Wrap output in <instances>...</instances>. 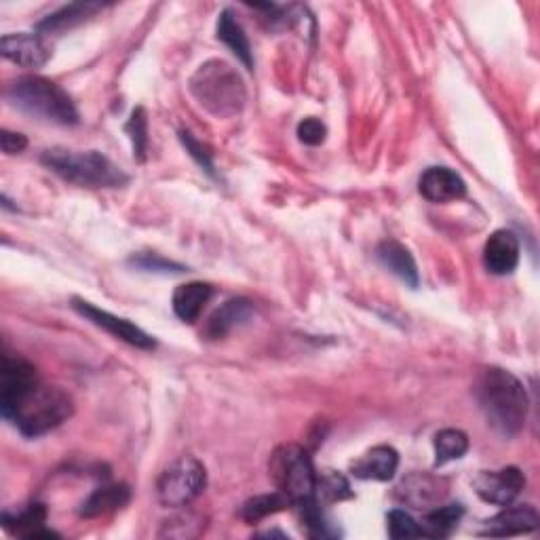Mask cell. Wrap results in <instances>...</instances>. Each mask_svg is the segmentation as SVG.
<instances>
[{"instance_id":"1","label":"cell","mask_w":540,"mask_h":540,"mask_svg":"<svg viewBox=\"0 0 540 540\" xmlns=\"http://www.w3.org/2000/svg\"><path fill=\"white\" fill-rule=\"evenodd\" d=\"M477 401L490 427L503 437H515L528 418V393L511 372L490 368L477 382Z\"/></svg>"},{"instance_id":"2","label":"cell","mask_w":540,"mask_h":540,"mask_svg":"<svg viewBox=\"0 0 540 540\" xmlns=\"http://www.w3.org/2000/svg\"><path fill=\"white\" fill-rule=\"evenodd\" d=\"M0 412L26 437H41L64 424L74 414L72 397L57 389L36 382L15 399L0 403Z\"/></svg>"},{"instance_id":"3","label":"cell","mask_w":540,"mask_h":540,"mask_svg":"<svg viewBox=\"0 0 540 540\" xmlns=\"http://www.w3.org/2000/svg\"><path fill=\"white\" fill-rule=\"evenodd\" d=\"M7 100L19 112L28 117L41 119L55 125H76L79 110H76L70 95L45 76H19L7 89Z\"/></svg>"},{"instance_id":"4","label":"cell","mask_w":540,"mask_h":540,"mask_svg":"<svg viewBox=\"0 0 540 540\" xmlns=\"http://www.w3.org/2000/svg\"><path fill=\"white\" fill-rule=\"evenodd\" d=\"M41 161L55 176L83 188H119L129 182L127 173L98 150L49 148Z\"/></svg>"},{"instance_id":"5","label":"cell","mask_w":540,"mask_h":540,"mask_svg":"<svg viewBox=\"0 0 540 540\" xmlns=\"http://www.w3.org/2000/svg\"><path fill=\"white\" fill-rule=\"evenodd\" d=\"M190 93L209 114H214L218 119L235 117L243 110L247 100V91L239 72L222 60H209L197 68L190 79Z\"/></svg>"},{"instance_id":"6","label":"cell","mask_w":540,"mask_h":540,"mask_svg":"<svg viewBox=\"0 0 540 540\" xmlns=\"http://www.w3.org/2000/svg\"><path fill=\"white\" fill-rule=\"evenodd\" d=\"M270 477L289 503L298 505L302 500L315 498L317 473L308 452L300 446H281L270 456Z\"/></svg>"},{"instance_id":"7","label":"cell","mask_w":540,"mask_h":540,"mask_svg":"<svg viewBox=\"0 0 540 540\" xmlns=\"http://www.w3.org/2000/svg\"><path fill=\"white\" fill-rule=\"evenodd\" d=\"M207 486V471L195 456H182L161 473L157 481V496L163 507H188L199 498Z\"/></svg>"},{"instance_id":"8","label":"cell","mask_w":540,"mask_h":540,"mask_svg":"<svg viewBox=\"0 0 540 540\" xmlns=\"http://www.w3.org/2000/svg\"><path fill=\"white\" fill-rule=\"evenodd\" d=\"M72 306H74V311L79 315H83L87 321L102 327V330H106L114 338H119V340L131 344V346H135V349L150 351V349H154V346H157V342L152 340V336H148L144 330H140L138 325H133L131 321L121 319L117 315H110L108 311H102V308L93 306L87 300L74 298Z\"/></svg>"},{"instance_id":"9","label":"cell","mask_w":540,"mask_h":540,"mask_svg":"<svg viewBox=\"0 0 540 540\" xmlns=\"http://www.w3.org/2000/svg\"><path fill=\"white\" fill-rule=\"evenodd\" d=\"M448 481L431 473H412L397 486V500L418 511L439 507L448 496Z\"/></svg>"},{"instance_id":"10","label":"cell","mask_w":540,"mask_h":540,"mask_svg":"<svg viewBox=\"0 0 540 540\" xmlns=\"http://www.w3.org/2000/svg\"><path fill=\"white\" fill-rule=\"evenodd\" d=\"M526 486V477L517 467H507L500 471H481L473 488L481 500L496 507H507L519 496Z\"/></svg>"},{"instance_id":"11","label":"cell","mask_w":540,"mask_h":540,"mask_svg":"<svg viewBox=\"0 0 540 540\" xmlns=\"http://www.w3.org/2000/svg\"><path fill=\"white\" fill-rule=\"evenodd\" d=\"M0 53H3L5 60L13 62L15 66L36 70L49 62L51 47L41 34L19 32V34H5L0 38Z\"/></svg>"},{"instance_id":"12","label":"cell","mask_w":540,"mask_h":540,"mask_svg":"<svg viewBox=\"0 0 540 540\" xmlns=\"http://www.w3.org/2000/svg\"><path fill=\"white\" fill-rule=\"evenodd\" d=\"M420 195L431 203H450L467 195V184L448 167H431L420 178Z\"/></svg>"},{"instance_id":"13","label":"cell","mask_w":540,"mask_h":540,"mask_svg":"<svg viewBox=\"0 0 540 540\" xmlns=\"http://www.w3.org/2000/svg\"><path fill=\"white\" fill-rule=\"evenodd\" d=\"M540 524L538 513L532 505H507L498 515L486 522L481 536H517L534 532Z\"/></svg>"},{"instance_id":"14","label":"cell","mask_w":540,"mask_h":540,"mask_svg":"<svg viewBox=\"0 0 540 540\" xmlns=\"http://www.w3.org/2000/svg\"><path fill=\"white\" fill-rule=\"evenodd\" d=\"M254 317V306L245 298H233L224 302L218 311L211 315L203 327V336L207 340H220L226 338L230 332H235L237 327L245 325Z\"/></svg>"},{"instance_id":"15","label":"cell","mask_w":540,"mask_h":540,"mask_svg":"<svg viewBox=\"0 0 540 540\" xmlns=\"http://www.w3.org/2000/svg\"><path fill=\"white\" fill-rule=\"evenodd\" d=\"M519 264V241L511 230H496L484 247V266L492 275H511Z\"/></svg>"},{"instance_id":"16","label":"cell","mask_w":540,"mask_h":540,"mask_svg":"<svg viewBox=\"0 0 540 540\" xmlns=\"http://www.w3.org/2000/svg\"><path fill=\"white\" fill-rule=\"evenodd\" d=\"M399 467V454L391 446H376L359 456L351 473L363 481H391Z\"/></svg>"},{"instance_id":"17","label":"cell","mask_w":540,"mask_h":540,"mask_svg":"<svg viewBox=\"0 0 540 540\" xmlns=\"http://www.w3.org/2000/svg\"><path fill=\"white\" fill-rule=\"evenodd\" d=\"M376 256L382 262L384 268H389L391 273L401 279L405 285H410L412 289L418 287L420 275L414 256L410 254V249L401 245L399 241H382L376 249Z\"/></svg>"},{"instance_id":"18","label":"cell","mask_w":540,"mask_h":540,"mask_svg":"<svg viewBox=\"0 0 540 540\" xmlns=\"http://www.w3.org/2000/svg\"><path fill=\"white\" fill-rule=\"evenodd\" d=\"M211 285L201 283V281H192L186 285L176 287L173 292L171 304H173V313H176L178 319L184 323H195L199 315L203 313L205 304L211 300Z\"/></svg>"},{"instance_id":"19","label":"cell","mask_w":540,"mask_h":540,"mask_svg":"<svg viewBox=\"0 0 540 540\" xmlns=\"http://www.w3.org/2000/svg\"><path fill=\"white\" fill-rule=\"evenodd\" d=\"M47 509L41 503H32L17 513H3V524L9 532L26 538H51L57 536L51 530H45Z\"/></svg>"},{"instance_id":"20","label":"cell","mask_w":540,"mask_h":540,"mask_svg":"<svg viewBox=\"0 0 540 540\" xmlns=\"http://www.w3.org/2000/svg\"><path fill=\"white\" fill-rule=\"evenodd\" d=\"M100 9H102L100 3H74V5H68L57 13L49 15L47 19H43V22L36 26V30L41 36L43 34H62L74 26L83 24L87 17L98 13Z\"/></svg>"},{"instance_id":"21","label":"cell","mask_w":540,"mask_h":540,"mask_svg":"<svg viewBox=\"0 0 540 540\" xmlns=\"http://www.w3.org/2000/svg\"><path fill=\"white\" fill-rule=\"evenodd\" d=\"M218 38L220 41L233 51L239 62L247 68L254 70V57H252V45L247 41V34L243 32L241 24L235 19V15L230 11H222L218 19Z\"/></svg>"},{"instance_id":"22","label":"cell","mask_w":540,"mask_h":540,"mask_svg":"<svg viewBox=\"0 0 540 540\" xmlns=\"http://www.w3.org/2000/svg\"><path fill=\"white\" fill-rule=\"evenodd\" d=\"M131 498V492L127 486H102L95 490L81 507L83 517H102L108 513H114L123 509Z\"/></svg>"},{"instance_id":"23","label":"cell","mask_w":540,"mask_h":540,"mask_svg":"<svg viewBox=\"0 0 540 540\" xmlns=\"http://www.w3.org/2000/svg\"><path fill=\"white\" fill-rule=\"evenodd\" d=\"M462 515H465L462 505H439L422 517V522L418 524L420 536L446 538L456 530Z\"/></svg>"},{"instance_id":"24","label":"cell","mask_w":540,"mask_h":540,"mask_svg":"<svg viewBox=\"0 0 540 540\" xmlns=\"http://www.w3.org/2000/svg\"><path fill=\"white\" fill-rule=\"evenodd\" d=\"M296 513H298V519L302 528L306 530L308 536L313 538H336L340 536V530L327 519L325 511H323V505L317 503V498H308V500H302V503L294 505Z\"/></svg>"},{"instance_id":"25","label":"cell","mask_w":540,"mask_h":540,"mask_svg":"<svg viewBox=\"0 0 540 540\" xmlns=\"http://www.w3.org/2000/svg\"><path fill=\"white\" fill-rule=\"evenodd\" d=\"M435 465L441 467L446 462L458 460L469 450V437L458 429H443L435 435Z\"/></svg>"},{"instance_id":"26","label":"cell","mask_w":540,"mask_h":540,"mask_svg":"<svg viewBox=\"0 0 540 540\" xmlns=\"http://www.w3.org/2000/svg\"><path fill=\"white\" fill-rule=\"evenodd\" d=\"M287 496L281 492H273V494H260L249 498L247 503L241 509V517L249 524H258L262 519H266L268 515H275L279 511H283L285 507H289Z\"/></svg>"},{"instance_id":"27","label":"cell","mask_w":540,"mask_h":540,"mask_svg":"<svg viewBox=\"0 0 540 540\" xmlns=\"http://www.w3.org/2000/svg\"><path fill=\"white\" fill-rule=\"evenodd\" d=\"M351 486L349 481H346L344 475L336 473V471H325L321 475H317V484H315V498L319 505H332V503H340V500L351 498Z\"/></svg>"},{"instance_id":"28","label":"cell","mask_w":540,"mask_h":540,"mask_svg":"<svg viewBox=\"0 0 540 540\" xmlns=\"http://www.w3.org/2000/svg\"><path fill=\"white\" fill-rule=\"evenodd\" d=\"M125 131L129 133L133 144V157L140 163L146 161V148H148V119L144 108H135L129 123L125 125Z\"/></svg>"},{"instance_id":"29","label":"cell","mask_w":540,"mask_h":540,"mask_svg":"<svg viewBox=\"0 0 540 540\" xmlns=\"http://www.w3.org/2000/svg\"><path fill=\"white\" fill-rule=\"evenodd\" d=\"M205 530L203 519L195 513H186V515H176L167 519L163 524V530L159 532V536L163 538H192L199 536Z\"/></svg>"},{"instance_id":"30","label":"cell","mask_w":540,"mask_h":540,"mask_svg":"<svg viewBox=\"0 0 540 540\" xmlns=\"http://www.w3.org/2000/svg\"><path fill=\"white\" fill-rule=\"evenodd\" d=\"M129 264H133L135 268L140 270H146V273H163V275H171V273H184V266L182 264H176V262H169L157 254H140V256H133L129 260Z\"/></svg>"},{"instance_id":"31","label":"cell","mask_w":540,"mask_h":540,"mask_svg":"<svg viewBox=\"0 0 540 540\" xmlns=\"http://www.w3.org/2000/svg\"><path fill=\"white\" fill-rule=\"evenodd\" d=\"M389 534L395 540L418 538L420 536V526H418V522L410 513L395 509V511L389 513Z\"/></svg>"},{"instance_id":"32","label":"cell","mask_w":540,"mask_h":540,"mask_svg":"<svg viewBox=\"0 0 540 540\" xmlns=\"http://www.w3.org/2000/svg\"><path fill=\"white\" fill-rule=\"evenodd\" d=\"M325 135H327V127L319 121V119H304L300 125H298V138L302 144L306 146H319L325 142Z\"/></svg>"},{"instance_id":"33","label":"cell","mask_w":540,"mask_h":540,"mask_svg":"<svg viewBox=\"0 0 540 540\" xmlns=\"http://www.w3.org/2000/svg\"><path fill=\"white\" fill-rule=\"evenodd\" d=\"M180 140L184 142V146H186V150L190 152V157L192 159H195L207 173H209V176H216V171H214V163H211V157H209V152L195 140V138H192V135L190 133H186V131H182L180 133Z\"/></svg>"},{"instance_id":"34","label":"cell","mask_w":540,"mask_h":540,"mask_svg":"<svg viewBox=\"0 0 540 540\" xmlns=\"http://www.w3.org/2000/svg\"><path fill=\"white\" fill-rule=\"evenodd\" d=\"M0 146H3V152L7 154H19L24 152L26 146H28V140L24 133H13V131H3V135H0Z\"/></svg>"}]
</instances>
